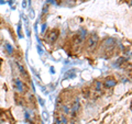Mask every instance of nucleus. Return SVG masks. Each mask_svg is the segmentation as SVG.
Instances as JSON below:
<instances>
[{
  "label": "nucleus",
  "instance_id": "6",
  "mask_svg": "<svg viewBox=\"0 0 132 124\" xmlns=\"http://www.w3.org/2000/svg\"><path fill=\"white\" fill-rule=\"evenodd\" d=\"M5 52L7 53V55H12L13 54V47H12V45L9 44V43H5Z\"/></svg>",
  "mask_w": 132,
  "mask_h": 124
},
{
  "label": "nucleus",
  "instance_id": "4",
  "mask_svg": "<svg viewBox=\"0 0 132 124\" xmlns=\"http://www.w3.org/2000/svg\"><path fill=\"white\" fill-rule=\"evenodd\" d=\"M97 42H98V36L97 35H92L88 40V47L94 48L97 45Z\"/></svg>",
  "mask_w": 132,
  "mask_h": 124
},
{
  "label": "nucleus",
  "instance_id": "5",
  "mask_svg": "<svg viewBox=\"0 0 132 124\" xmlns=\"http://www.w3.org/2000/svg\"><path fill=\"white\" fill-rule=\"evenodd\" d=\"M55 124H67V119L64 114H60L55 120Z\"/></svg>",
  "mask_w": 132,
  "mask_h": 124
},
{
  "label": "nucleus",
  "instance_id": "8",
  "mask_svg": "<svg viewBox=\"0 0 132 124\" xmlns=\"http://www.w3.org/2000/svg\"><path fill=\"white\" fill-rule=\"evenodd\" d=\"M78 107H79V103H78V99H76V103H74V105H73V108H72L73 112H76V111L78 110Z\"/></svg>",
  "mask_w": 132,
  "mask_h": 124
},
{
  "label": "nucleus",
  "instance_id": "2",
  "mask_svg": "<svg viewBox=\"0 0 132 124\" xmlns=\"http://www.w3.org/2000/svg\"><path fill=\"white\" fill-rule=\"evenodd\" d=\"M57 38H59V31H56V30H52L51 32H50V34H48L47 41H48L50 43H54L55 41L57 40Z\"/></svg>",
  "mask_w": 132,
  "mask_h": 124
},
{
  "label": "nucleus",
  "instance_id": "3",
  "mask_svg": "<svg viewBox=\"0 0 132 124\" xmlns=\"http://www.w3.org/2000/svg\"><path fill=\"white\" fill-rule=\"evenodd\" d=\"M85 35H86V30H80L78 32V34H76L75 36V42L76 43H81L85 39Z\"/></svg>",
  "mask_w": 132,
  "mask_h": 124
},
{
  "label": "nucleus",
  "instance_id": "10",
  "mask_svg": "<svg viewBox=\"0 0 132 124\" xmlns=\"http://www.w3.org/2000/svg\"><path fill=\"white\" fill-rule=\"evenodd\" d=\"M126 60H127L126 58H120V59H118V60H117V64L120 65V64H122V61H126Z\"/></svg>",
  "mask_w": 132,
  "mask_h": 124
},
{
  "label": "nucleus",
  "instance_id": "11",
  "mask_svg": "<svg viewBox=\"0 0 132 124\" xmlns=\"http://www.w3.org/2000/svg\"><path fill=\"white\" fill-rule=\"evenodd\" d=\"M43 118H44V120H47V113L46 112H43Z\"/></svg>",
  "mask_w": 132,
  "mask_h": 124
},
{
  "label": "nucleus",
  "instance_id": "9",
  "mask_svg": "<svg viewBox=\"0 0 132 124\" xmlns=\"http://www.w3.org/2000/svg\"><path fill=\"white\" fill-rule=\"evenodd\" d=\"M62 110H63V112L66 113V114H68L69 112H71V108L67 107V105H63V107H62Z\"/></svg>",
  "mask_w": 132,
  "mask_h": 124
},
{
  "label": "nucleus",
  "instance_id": "1",
  "mask_svg": "<svg viewBox=\"0 0 132 124\" xmlns=\"http://www.w3.org/2000/svg\"><path fill=\"white\" fill-rule=\"evenodd\" d=\"M12 84H13L14 89L18 92H21V93L24 92V89H26V87H24V84H23V81L21 79H19V78H15V79H13V81H12Z\"/></svg>",
  "mask_w": 132,
  "mask_h": 124
},
{
  "label": "nucleus",
  "instance_id": "7",
  "mask_svg": "<svg viewBox=\"0 0 132 124\" xmlns=\"http://www.w3.org/2000/svg\"><path fill=\"white\" fill-rule=\"evenodd\" d=\"M116 86V80L112 79V78H107L105 81V87L106 88H111V87Z\"/></svg>",
  "mask_w": 132,
  "mask_h": 124
}]
</instances>
